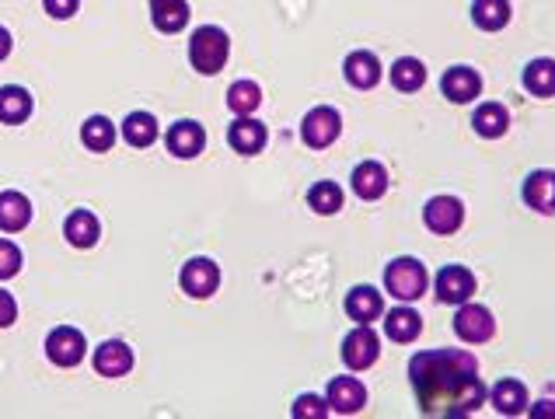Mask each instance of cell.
I'll use <instances>...</instances> for the list:
<instances>
[{
    "label": "cell",
    "mask_w": 555,
    "mask_h": 419,
    "mask_svg": "<svg viewBox=\"0 0 555 419\" xmlns=\"http://www.w3.org/2000/svg\"><path fill=\"white\" fill-rule=\"evenodd\" d=\"M409 381L419 413L461 419L482 409L489 388L479 378V360L468 350H423L409 360Z\"/></svg>",
    "instance_id": "cell-1"
},
{
    "label": "cell",
    "mask_w": 555,
    "mask_h": 419,
    "mask_svg": "<svg viewBox=\"0 0 555 419\" xmlns=\"http://www.w3.org/2000/svg\"><path fill=\"white\" fill-rule=\"evenodd\" d=\"M227 56H231V35L220 25H203L192 32L189 39V63L196 74H220L227 67Z\"/></svg>",
    "instance_id": "cell-2"
},
{
    "label": "cell",
    "mask_w": 555,
    "mask_h": 419,
    "mask_svg": "<svg viewBox=\"0 0 555 419\" xmlns=\"http://www.w3.org/2000/svg\"><path fill=\"white\" fill-rule=\"evenodd\" d=\"M426 287H430V273H426L423 262L412 259V255H398V259H391L388 266H384V290H388L395 301H402V304L419 301V297L426 294Z\"/></svg>",
    "instance_id": "cell-3"
},
{
    "label": "cell",
    "mask_w": 555,
    "mask_h": 419,
    "mask_svg": "<svg viewBox=\"0 0 555 419\" xmlns=\"http://www.w3.org/2000/svg\"><path fill=\"white\" fill-rule=\"evenodd\" d=\"M454 332H458L461 343L468 346H482L496 336V318L486 304L465 301L458 304V315H454Z\"/></svg>",
    "instance_id": "cell-4"
},
{
    "label": "cell",
    "mask_w": 555,
    "mask_h": 419,
    "mask_svg": "<svg viewBox=\"0 0 555 419\" xmlns=\"http://www.w3.org/2000/svg\"><path fill=\"white\" fill-rule=\"evenodd\" d=\"M339 133H343V116H339L332 105H315L301 123V140L311 147V151H325V147H332L339 140Z\"/></svg>",
    "instance_id": "cell-5"
},
{
    "label": "cell",
    "mask_w": 555,
    "mask_h": 419,
    "mask_svg": "<svg viewBox=\"0 0 555 419\" xmlns=\"http://www.w3.org/2000/svg\"><path fill=\"white\" fill-rule=\"evenodd\" d=\"M475 273L468 266H458V262H451V266H444L437 276H433V290H437V301L440 304H465L475 297Z\"/></svg>",
    "instance_id": "cell-6"
},
{
    "label": "cell",
    "mask_w": 555,
    "mask_h": 419,
    "mask_svg": "<svg viewBox=\"0 0 555 419\" xmlns=\"http://www.w3.org/2000/svg\"><path fill=\"white\" fill-rule=\"evenodd\" d=\"M325 402H329V409L336 416H357V413H364V406H367L364 381L353 378V374H339V378H332L329 388H325Z\"/></svg>",
    "instance_id": "cell-7"
},
{
    "label": "cell",
    "mask_w": 555,
    "mask_h": 419,
    "mask_svg": "<svg viewBox=\"0 0 555 419\" xmlns=\"http://www.w3.org/2000/svg\"><path fill=\"white\" fill-rule=\"evenodd\" d=\"M343 364L350 367V371H367V367L377 364V357H381V339H377V332L370 329V325H357L353 332H346L343 339Z\"/></svg>",
    "instance_id": "cell-8"
},
{
    "label": "cell",
    "mask_w": 555,
    "mask_h": 419,
    "mask_svg": "<svg viewBox=\"0 0 555 419\" xmlns=\"http://www.w3.org/2000/svg\"><path fill=\"white\" fill-rule=\"evenodd\" d=\"M84 353H88V343H84V332L74 329V325H60L46 336V357L56 367H77Z\"/></svg>",
    "instance_id": "cell-9"
},
{
    "label": "cell",
    "mask_w": 555,
    "mask_h": 419,
    "mask_svg": "<svg viewBox=\"0 0 555 419\" xmlns=\"http://www.w3.org/2000/svg\"><path fill=\"white\" fill-rule=\"evenodd\" d=\"M423 224L433 234H454L465 224V203L458 196H433L423 207Z\"/></svg>",
    "instance_id": "cell-10"
},
{
    "label": "cell",
    "mask_w": 555,
    "mask_h": 419,
    "mask_svg": "<svg viewBox=\"0 0 555 419\" xmlns=\"http://www.w3.org/2000/svg\"><path fill=\"white\" fill-rule=\"evenodd\" d=\"M182 290L189 297H196V301H206V297L217 294L220 287V269L213 259H203V255H196V259H189L182 266V276H179Z\"/></svg>",
    "instance_id": "cell-11"
},
{
    "label": "cell",
    "mask_w": 555,
    "mask_h": 419,
    "mask_svg": "<svg viewBox=\"0 0 555 419\" xmlns=\"http://www.w3.org/2000/svg\"><path fill=\"white\" fill-rule=\"evenodd\" d=\"M440 91H444L447 102L454 105H468L482 95V74L475 67H451L444 77H440Z\"/></svg>",
    "instance_id": "cell-12"
},
{
    "label": "cell",
    "mask_w": 555,
    "mask_h": 419,
    "mask_svg": "<svg viewBox=\"0 0 555 419\" xmlns=\"http://www.w3.org/2000/svg\"><path fill=\"white\" fill-rule=\"evenodd\" d=\"M165 147H168V154H175V158H182V161L196 158L206 147L203 126H199L196 119H179V123L165 133Z\"/></svg>",
    "instance_id": "cell-13"
},
{
    "label": "cell",
    "mask_w": 555,
    "mask_h": 419,
    "mask_svg": "<svg viewBox=\"0 0 555 419\" xmlns=\"http://www.w3.org/2000/svg\"><path fill=\"white\" fill-rule=\"evenodd\" d=\"M521 200L528 203L535 213L552 217V213H555V172H552V168H538V172H531L528 179H524Z\"/></svg>",
    "instance_id": "cell-14"
},
{
    "label": "cell",
    "mask_w": 555,
    "mask_h": 419,
    "mask_svg": "<svg viewBox=\"0 0 555 419\" xmlns=\"http://www.w3.org/2000/svg\"><path fill=\"white\" fill-rule=\"evenodd\" d=\"M227 144L234 147L238 154H245V158H252V154L266 151L269 144V130L259 123V119L252 116H238L231 123V130H227Z\"/></svg>",
    "instance_id": "cell-15"
},
{
    "label": "cell",
    "mask_w": 555,
    "mask_h": 419,
    "mask_svg": "<svg viewBox=\"0 0 555 419\" xmlns=\"http://www.w3.org/2000/svg\"><path fill=\"white\" fill-rule=\"evenodd\" d=\"M343 74L357 91H370V88L381 84L384 70H381V60H377L370 49H353V53L346 56V63H343Z\"/></svg>",
    "instance_id": "cell-16"
},
{
    "label": "cell",
    "mask_w": 555,
    "mask_h": 419,
    "mask_svg": "<svg viewBox=\"0 0 555 419\" xmlns=\"http://www.w3.org/2000/svg\"><path fill=\"white\" fill-rule=\"evenodd\" d=\"M388 168L381 165V161H360L357 168H353V175H350V186H353V193L360 196L364 203H374V200H381L384 193H388Z\"/></svg>",
    "instance_id": "cell-17"
},
{
    "label": "cell",
    "mask_w": 555,
    "mask_h": 419,
    "mask_svg": "<svg viewBox=\"0 0 555 419\" xmlns=\"http://www.w3.org/2000/svg\"><path fill=\"white\" fill-rule=\"evenodd\" d=\"M381 318H384V336H388L391 343L409 346V343H416L419 332H423V318H419V311L409 308V304H402V301H398V308H391L388 315H381Z\"/></svg>",
    "instance_id": "cell-18"
},
{
    "label": "cell",
    "mask_w": 555,
    "mask_h": 419,
    "mask_svg": "<svg viewBox=\"0 0 555 419\" xmlns=\"http://www.w3.org/2000/svg\"><path fill=\"white\" fill-rule=\"evenodd\" d=\"M346 315L353 318L357 325H370L384 315V294L370 283H360L346 294Z\"/></svg>",
    "instance_id": "cell-19"
},
{
    "label": "cell",
    "mask_w": 555,
    "mask_h": 419,
    "mask_svg": "<svg viewBox=\"0 0 555 419\" xmlns=\"http://www.w3.org/2000/svg\"><path fill=\"white\" fill-rule=\"evenodd\" d=\"M95 371L102 378H123V374L133 371V350L123 339H105L95 350Z\"/></svg>",
    "instance_id": "cell-20"
},
{
    "label": "cell",
    "mask_w": 555,
    "mask_h": 419,
    "mask_svg": "<svg viewBox=\"0 0 555 419\" xmlns=\"http://www.w3.org/2000/svg\"><path fill=\"white\" fill-rule=\"evenodd\" d=\"M486 399H489V406H493L500 416H524V413H528V406H531V402H528V388H524L517 378L496 381L493 392H489Z\"/></svg>",
    "instance_id": "cell-21"
},
{
    "label": "cell",
    "mask_w": 555,
    "mask_h": 419,
    "mask_svg": "<svg viewBox=\"0 0 555 419\" xmlns=\"http://www.w3.org/2000/svg\"><path fill=\"white\" fill-rule=\"evenodd\" d=\"M521 84L528 95L535 98H555V60L552 56H538L524 67Z\"/></svg>",
    "instance_id": "cell-22"
},
{
    "label": "cell",
    "mask_w": 555,
    "mask_h": 419,
    "mask_svg": "<svg viewBox=\"0 0 555 419\" xmlns=\"http://www.w3.org/2000/svg\"><path fill=\"white\" fill-rule=\"evenodd\" d=\"M28 220H32V203L25 193H14V189L0 193V231L18 234L28 227Z\"/></svg>",
    "instance_id": "cell-23"
},
{
    "label": "cell",
    "mask_w": 555,
    "mask_h": 419,
    "mask_svg": "<svg viewBox=\"0 0 555 419\" xmlns=\"http://www.w3.org/2000/svg\"><path fill=\"white\" fill-rule=\"evenodd\" d=\"M151 21L165 35L182 32L189 25V0H151Z\"/></svg>",
    "instance_id": "cell-24"
},
{
    "label": "cell",
    "mask_w": 555,
    "mask_h": 419,
    "mask_svg": "<svg viewBox=\"0 0 555 419\" xmlns=\"http://www.w3.org/2000/svg\"><path fill=\"white\" fill-rule=\"evenodd\" d=\"M472 126L482 140H500L510 130V112L500 102H482L472 116Z\"/></svg>",
    "instance_id": "cell-25"
},
{
    "label": "cell",
    "mask_w": 555,
    "mask_h": 419,
    "mask_svg": "<svg viewBox=\"0 0 555 419\" xmlns=\"http://www.w3.org/2000/svg\"><path fill=\"white\" fill-rule=\"evenodd\" d=\"M63 234H67V241L74 248H91L98 241V234H102V224H98V217L91 210H74L67 217V224H63Z\"/></svg>",
    "instance_id": "cell-26"
},
{
    "label": "cell",
    "mask_w": 555,
    "mask_h": 419,
    "mask_svg": "<svg viewBox=\"0 0 555 419\" xmlns=\"http://www.w3.org/2000/svg\"><path fill=\"white\" fill-rule=\"evenodd\" d=\"M28 116H32V95H28L25 88H18V84L0 88V123L18 126V123H25Z\"/></svg>",
    "instance_id": "cell-27"
},
{
    "label": "cell",
    "mask_w": 555,
    "mask_h": 419,
    "mask_svg": "<svg viewBox=\"0 0 555 419\" xmlns=\"http://www.w3.org/2000/svg\"><path fill=\"white\" fill-rule=\"evenodd\" d=\"M510 0H475L472 4V21L482 32H503L510 25Z\"/></svg>",
    "instance_id": "cell-28"
},
{
    "label": "cell",
    "mask_w": 555,
    "mask_h": 419,
    "mask_svg": "<svg viewBox=\"0 0 555 419\" xmlns=\"http://www.w3.org/2000/svg\"><path fill=\"white\" fill-rule=\"evenodd\" d=\"M123 140L130 147H151L154 140H158V119L151 116V112H130V116L123 119Z\"/></svg>",
    "instance_id": "cell-29"
},
{
    "label": "cell",
    "mask_w": 555,
    "mask_h": 419,
    "mask_svg": "<svg viewBox=\"0 0 555 419\" xmlns=\"http://www.w3.org/2000/svg\"><path fill=\"white\" fill-rule=\"evenodd\" d=\"M391 84H395V91H402V95L419 91L426 84L423 60H416V56H402V60H395L391 63Z\"/></svg>",
    "instance_id": "cell-30"
},
{
    "label": "cell",
    "mask_w": 555,
    "mask_h": 419,
    "mask_svg": "<svg viewBox=\"0 0 555 419\" xmlns=\"http://www.w3.org/2000/svg\"><path fill=\"white\" fill-rule=\"evenodd\" d=\"M81 144L88 147V151H95V154L112 151V144H116V126H112V119H105V116L84 119V126H81Z\"/></svg>",
    "instance_id": "cell-31"
},
{
    "label": "cell",
    "mask_w": 555,
    "mask_h": 419,
    "mask_svg": "<svg viewBox=\"0 0 555 419\" xmlns=\"http://www.w3.org/2000/svg\"><path fill=\"white\" fill-rule=\"evenodd\" d=\"M343 203H346L343 189H339L336 182H329V179L315 182V186L308 189V207L315 210V213H322V217H332V213H339V210H343Z\"/></svg>",
    "instance_id": "cell-32"
},
{
    "label": "cell",
    "mask_w": 555,
    "mask_h": 419,
    "mask_svg": "<svg viewBox=\"0 0 555 419\" xmlns=\"http://www.w3.org/2000/svg\"><path fill=\"white\" fill-rule=\"evenodd\" d=\"M259 105H262V88L255 81H234L227 88V109L234 116H252Z\"/></svg>",
    "instance_id": "cell-33"
},
{
    "label": "cell",
    "mask_w": 555,
    "mask_h": 419,
    "mask_svg": "<svg viewBox=\"0 0 555 419\" xmlns=\"http://www.w3.org/2000/svg\"><path fill=\"white\" fill-rule=\"evenodd\" d=\"M329 413L332 409H329V402H325L322 395H297L294 409H290V416L294 419H325Z\"/></svg>",
    "instance_id": "cell-34"
},
{
    "label": "cell",
    "mask_w": 555,
    "mask_h": 419,
    "mask_svg": "<svg viewBox=\"0 0 555 419\" xmlns=\"http://www.w3.org/2000/svg\"><path fill=\"white\" fill-rule=\"evenodd\" d=\"M21 269V248L14 241L0 238V280H11Z\"/></svg>",
    "instance_id": "cell-35"
},
{
    "label": "cell",
    "mask_w": 555,
    "mask_h": 419,
    "mask_svg": "<svg viewBox=\"0 0 555 419\" xmlns=\"http://www.w3.org/2000/svg\"><path fill=\"white\" fill-rule=\"evenodd\" d=\"M42 7H46L49 18L63 21V18H74L77 7H81V0H42Z\"/></svg>",
    "instance_id": "cell-36"
},
{
    "label": "cell",
    "mask_w": 555,
    "mask_h": 419,
    "mask_svg": "<svg viewBox=\"0 0 555 419\" xmlns=\"http://www.w3.org/2000/svg\"><path fill=\"white\" fill-rule=\"evenodd\" d=\"M14 318H18V301H14V297L7 294L4 287H0V329L14 325Z\"/></svg>",
    "instance_id": "cell-37"
},
{
    "label": "cell",
    "mask_w": 555,
    "mask_h": 419,
    "mask_svg": "<svg viewBox=\"0 0 555 419\" xmlns=\"http://www.w3.org/2000/svg\"><path fill=\"white\" fill-rule=\"evenodd\" d=\"M528 413L531 416H555V402H549V399H545V402H538V406H528Z\"/></svg>",
    "instance_id": "cell-38"
},
{
    "label": "cell",
    "mask_w": 555,
    "mask_h": 419,
    "mask_svg": "<svg viewBox=\"0 0 555 419\" xmlns=\"http://www.w3.org/2000/svg\"><path fill=\"white\" fill-rule=\"evenodd\" d=\"M11 46H14V42H11V32H7V28L0 25V60H7V56H11Z\"/></svg>",
    "instance_id": "cell-39"
}]
</instances>
